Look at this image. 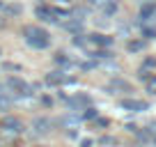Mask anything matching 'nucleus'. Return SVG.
Wrapping results in <instances>:
<instances>
[{
	"label": "nucleus",
	"mask_w": 156,
	"mask_h": 147,
	"mask_svg": "<svg viewBox=\"0 0 156 147\" xmlns=\"http://www.w3.org/2000/svg\"><path fill=\"white\" fill-rule=\"evenodd\" d=\"M119 106H122L124 110H131V113H142V110H147V103L145 101H136V99H122Z\"/></svg>",
	"instance_id": "nucleus-3"
},
{
	"label": "nucleus",
	"mask_w": 156,
	"mask_h": 147,
	"mask_svg": "<svg viewBox=\"0 0 156 147\" xmlns=\"http://www.w3.org/2000/svg\"><path fill=\"white\" fill-rule=\"evenodd\" d=\"M80 67H83V69H92V67H94V62H83Z\"/></svg>",
	"instance_id": "nucleus-19"
},
{
	"label": "nucleus",
	"mask_w": 156,
	"mask_h": 147,
	"mask_svg": "<svg viewBox=\"0 0 156 147\" xmlns=\"http://www.w3.org/2000/svg\"><path fill=\"white\" fill-rule=\"evenodd\" d=\"M55 62H58V64H64V67H71V60H67V58H64V55H58V58H55Z\"/></svg>",
	"instance_id": "nucleus-14"
},
{
	"label": "nucleus",
	"mask_w": 156,
	"mask_h": 147,
	"mask_svg": "<svg viewBox=\"0 0 156 147\" xmlns=\"http://www.w3.org/2000/svg\"><path fill=\"white\" fill-rule=\"evenodd\" d=\"M142 34H145V37H149V39H154V37H156V30H154V28H142Z\"/></svg>",
	"instance_id": "nucleus-16"
},
{
	"label": "nucleus",
	"mask_w": 156,
	"mask_h": 147,
	"mask_svg": "<svg viewBox=\"0 0 156 147\" xmlns=\"http://www.w3.org/2000/svg\"><path fill=\"white\" fill-rule=\"evenodd\" d=\"M46 83L48 85H62V83H71V78H69L67 74H62V71H53V74L46 76Z\"/></svg>",
	"instance_id": "nucleus-5"
},
{
	"label": "nucleus",
	"mask_w": 156,
	"mask_h": 147,
	"mask_svg": "<svg viewBox=\"0 0 156 147\" xmlns=\"http://www.w3.org/2000/svg\"><path fill=\"white\" fill-rule=\"evenodd\" d=\"M142 41H131V44H129V51H133V53H136V51H142Z\"/></svg>",
	"instance_id": "nucleus-15"
},
{
	"label": "nucleus",
	"mask_w": 156,
	"mask_h": 147,
	"mask_svg": "<svg viewBox=\"0 0 156 147\" xmlns=\"http://www.w3.org/2000/svg\"><path fill=\"white\" fill-rule=\"evenodd\" d=\"M108 90H110L112 94H119V92H124V90L129 92L131 88H129V83H124V81H112V83H110V88H108Z\"/></svg>",
	"instance_id": "nucleus-9"
},
{
	"label": "nucleus",
	"mask_w": 156,
	"mask_h": 147,
	"mask_svg": "<svg viewBox=\"0 0 156 147\" xmlns=\"http://www.w3.org/2000/svg\"><path fill=\"white\" fill-rule=\"evenodd\" d=\"M90 41L97 44V46H110L112 37H106V34H90Z\"/></svg>",
	"instance_id": "nucleus-7"
},
{
	"label": "nucleus",
	"mask_w": 156,
	"mask_h": 147,
	"mask_svg": "<svg viewBox=\"0 0 156 147\" xmlns=\"http://www.w3.org/2000/svg\"><path fill=\"white\" fill-rule=\"evenodd\" d=\"M23 34H25V41H28L32 48H48L51 44V37L46 30L37 28V25H28V28H23Z\"/></svg>",
	"instance_id": "nucleus-1"
},
{
	"label": "nucleus",
	"mask_w": 156,
	"mask_h": 147,
	"mask_svg": "<svg viewBox=\"0 0 156 147\" xmlns=\"http://www.w3.org/2000/svg\"><path fill=\"white\" fill-rule=\"evenodd\" d=\"M145 88L149 94H156V76H149V78L145 81Z\"/></svg>",
	"instance_id": "nucleus-12"
},
{
	"label": "nucleus",
	"mask_w": 156,
	"mask_h": 147,
	"mask_svg": "<svg viewBox=\"0 0 156 147\" xmlns=\"http://www.w3.org/2000/svg\"><path fill=\"white\" fill-rule=\"evenodd\" d=\"M64 28H67L69 32H80L83 25H80V21H78V19H73V21H69V23H64Z\"/></svg>",
	"instance_id": "nucleus-11"
},
{
	"label": "nucleus",
	"mask_w": 156,
	"mask_h": 147,
	"mask_svg": "<svg viewBox=\"0 0 156 147\" xmlns=\"http://www.w3.org/2000/svg\"><path fill=\"white\" fill-rule=\"evenodd\" d=\"M51 129H53V122H51L48 117H37L32 122V131L37 133V136H44V133H48Z\"/></svg>",
	"instance_id": "nucleus-2"
},
{
	"label": "nucleus",
	"mask_w": 156,
	"mask_h": 147,
	"mask_svg": "<svg viewBox=\"0 0 156 147\" xmlns=\"http://www.w3.org/2000/svg\"><path fill=\"white\" fill-rule=\"evenodd\" d=\"M7 88L16 90V92H19V94H23V97H28V94H32V92H30V90H32V88H30L28 83H23V81H21V78H14V76H12V78L7 81Z\"/></svg>",
	"instance_id": "nucleus-4"
},
{
	"label": "nucleus",
	"mask_w": 156,
	"mask_h": 147,
	"mask_svg": "<svg viewBox=\"0 0 156 147\" xmlns=\"http://www.w3.org/2000/svg\"><path fill=\"white\" fill-rule=\"evenodd\" d=\"M90 2H92V5H97V7H106L110 0H90Z\"/></svg>",
	"instance_id": "nucleus-17"
},
{
	"label": "nucleus",
	"mask_w": 156,
	"mask_h": 147,
	"mask_svg": "<svg viewBox=\"0 0 156 147\" xmlns=\"http://www.w3.org/2000/svg\"><path fill=\"white\" fill-rule=\"evenodd\" d=\"M94 117H97V108H83L80 120H94Z\"/></svg>",
	"instance_id": "nucleus-13"
},
{
	"label": "nucleus",
	"mask_w": 156,
	"mask_h": 147,
	"mask_svg": "<svg viewBox=\"0 0 156 147\" xmlns=\"http://www.w3.org/2000/svg\"><path fill=\"white\" fill-rule=\"evenodd\" d=\"M154 14H156V7L151 5V2H147V5H142V7H140V19H142V21L151 19Z\"/></svg>",
	"instance_id": "nucleus-10"
},
{
	"label": "nucleus",
	"mask_w": 156,
	"mask_h": 147,
	"mask_svg": "<svg viewBox=\"0 0 156 147\" xmlns=\"http://www.w3.org/2000/svg\"><path fill=\"white\" fill-rule=\"evenodd\" d=\"M80 147H92V140H83V145Z\"/></svg>",
	"instance_id": "nucleus-20"
},
{
	"label": "nucleus",
	"mask_w": 156,
	"mask_h": 147,
	"mask_svg": "<svg viewBox=\"0 0 156 147\" xmlns=\"http://www.w3.org/2000/svg\"><path fill=\"white\" fill-rule=\"evenodd\" d=\"M138 78H140V81H147V78H149V74H147L145 69H140V74H138Z\"/></svg>",
	"instance_id": "nucleus-18"
},
{
	"label": "nucleus",
	"mask_w": 156,
	"mask_h": 147,
	"mask_svg": "<svg viewBox=\"0 0 156 147\" xmlns=\"http://www.w3.org/2000/svg\"><path fill=\"white\" fill-rule=\"evenodd\" d=\"M2 127H5L7 131H14V133H21V131H23V124H21L19 120H14V117H5Z\"/></svg>",
	"instance_id": "nucleus-6"
},
{
	"label": "nucleus",
	"mask_w": 156,
	"mask_h": 147,
	"mask_svg": "<svg viewBox=\"0 0 156 147\" xmlns=\"http://www.w3.org/2000/svg\"><path fill=\"white\" fill-rule=\"evenodd\" d=\"M69 106H71V108H78V106H83V108H87V103H90V99L87 97H83V94H76V97H71V99H69Z\"/></svg>",
	"instance_id": "nucleus-8"
}]
</instances>
